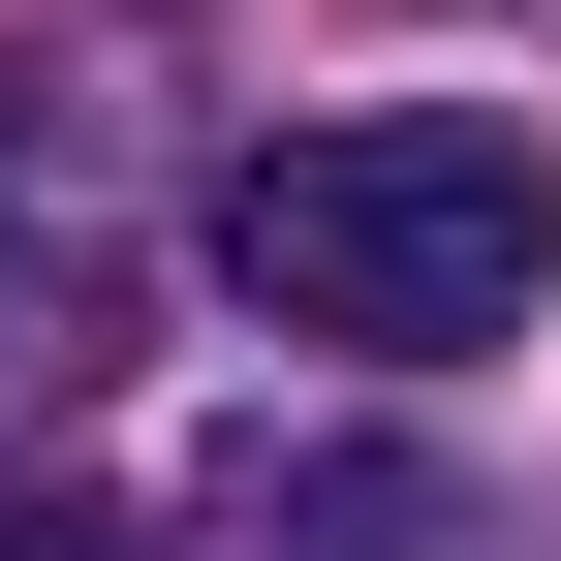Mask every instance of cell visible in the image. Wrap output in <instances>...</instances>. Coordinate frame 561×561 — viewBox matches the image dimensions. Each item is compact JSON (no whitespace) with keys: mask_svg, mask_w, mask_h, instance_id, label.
<instances>
[{"mask_svg":"<svg viewBox=\"0 0 561 561\" xmlns=\"http://www.w3.org/2000/svg\"><path fill=\"white\" fill-rule=\"evenodd\" d=\"M250 561H468V500L405 437H250Z\"/></svg>","mask_w":561,"mask_h":561,"instance_id":"obj_2","label":"cell"},{"mask_svg":"<svg viewBox=\"0 0 561 561\" xmlns=\"http://www.w3.org/2000/svg\"><path fill=\"white\" fill-rule=\"evenodd\" d=\"M0 561H157V530H0Z\"/></svg>","mask_w":561,"mask_h":561,"instance_id":"obj_3","label":"cell"},{"mask_svg":"<svg viewBox=\"0 0 561 561\" xmlns=\"http://www.w3.org/2000/svg\"><path fill=\"white\" fill-rule=\"evenodd\" d=\"M219 280L280 343H375V375H437V343H530V280H561V157L500 94H343V125H280V157L219 187Z\"/></svg>","mask_w":561,"mask_h":561,"instance_id":"obj_1","label":"cell"}]
</instances>
